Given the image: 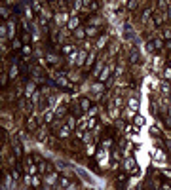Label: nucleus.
Instances as JSON below:
<instances>
[{"label":"nucleus","mask_w":171,"mask_h":190,"mask_svg":"<svg viewBox=\"0 0 171 190\" xmlns=\"http://www.w3.org/2000/svg\"><path fill=\"white\" fill-rule=\"evenodd\" d=\"M67 27H69L70 30H76V29H80V17H70L69 21H67Z\"/></svg>","instance_id":"1"},{"label":"nucleus","mask_w":171,"mask_h":190,"mask_svg":"<svg viewBox=\"0 0 171 190\" xmlns=\"http://www.w3.org/2000/svg\"><path fill=\"white\" fill-rule=\"evenodd\" d=\"M44 183H46V186H51V184L59 183V177H57L55 173H48V175H46V179H44Z\"/></svg>","instance_id":"2"},{"label":"nucleus","mask_w":171,"mask_h":190,"mask_svg":"<svg viewBox=\"0 0 171 190\" xmlns=\"http://www.w3.org/2000/svg\"><path fill=\"white\" fill-rule=\"evenodd\" d=\"M80 108H82L84 112H88L89 108H91V101H89L88 97H82V99H80Z\"/></svg>","instance_id":"3"},{"label":"nucleus","mask_w":171,"mask_h":190,"mask_svg":"<svg viewBox=\"0 0 171 190\" xmlns=\"http://www.w3.org/2000/svg\"><path fill=\"white\" fill-rule=\"evenodd\" d=\"M109 78H110V69H109V67H105V69H103V72L99 74V82H107Z\"/></svg>","instance_id":"4"},{"label":"nucleus","mask_w":171,"mask_h":190,"mask_svg":"<svg viewBox=\"0 0 171 190\" xmlns=\"http://www.w3.org/2000/svg\"><path fill=\"white\" fill-rule=\"evenodd\" d=\"M99 34V29L97 27H86V36H89V38H93V36H97Z\"/></svg>","instance_id":"5"},{"label":"nucleus","mask_w":171,"mask_h":190,"mask_svg":"<svg viewBox=\"0 0 171 190\" xmlns=\"http://www.w3.org/2000/svg\"><path fill=\"white\" fill-rule=\"evenodd\" d=\"M25 95H27V99L34 95V82H29V84L25 86Z\"/></svg>","instance_id":"6"},{"label":"nucleus","mask_w":171,"mask_h":190,"mask_svg":"<svg viewBox=\"0 0 171 190\" xmlns=\"http://www.w3.org/2000/svg\"><path fill=\"white\" fill-rule=\"evenodd\" d=\"M57 186L63 188V190H67V188L70 186V181L67 179V177H59V183H57Z\"/></svg>","instance_id":"7"},{"label":"nucleus","mask_w":171,"mask_h":190,"mask_svg":"<svg viewBox=\"0 0 171 190\" xmlns=\"http://www.w3.org/2000/svg\"><path fill=\"white\" fill-rule=\"evenodd\" d=\"M124 36H125L128 40H133V38H135V36H133V30H131V25H125V27H124Z\"/></svg>","instance_id":"8"},{"label":"nucleus","mask_w":171,"mask_h":190,"mask_svg":"<svg viewBox=\"0 0 171 190\" xmlns=\"http://www.w3.org/2000/svg\"><path fill=\"white\" fill-rule=\"evenodd\" d=\"M12 144H13V150H15V154L17 156H21V143H19V139H13V141H12Z\"/></svg>","instance_id":"9"},{"label":"nucleus","mask_w":171,"mask_h":190,"mask_svg":"<svg viewBox=\"0 0 171 190\" xmlns=\"http://www.w3.org/2000/svg\"><path fill=\"white\" fill-rule=\"evenodd\" d=\"M139 61V51H137V49H131V51H129V63H137Z\"/></svg>","instance_id":"10"},{"label":"nucleus","mask_w":171,"mask_h":190,"mask_svg":"<svg viewBox=\"0 0 171 190\" xmlns=\"http://www.w3.org/2000/svg\"><path fill=\"white\" fill-rule=\"evenodd\" d=\"M0 36H2V42H6V40H8V29H6V23L0 25Z\"/></svg>","instance_id":"11"},{"label":"nucleus","mask_w":171,"mask_h":190,"mask_svg":"<svg viewBox=\"0 0 171 190\" xmlns=\"http://www.w3.org/2000/svg\"><path fill=\"white\" fill-rule=\"evenodd\" d=\"M107 44H109V36H99V40H97V48H105Z\"/></svg>","instance_id":"12"},{"label":"nucleus","mask_w":171,"mask_h":190,"mask_svg":"<svg viewBox=\"0 0 171 190\" xmlns=\"http://www.w3.org/2000/svg\"><path fill=\"white\" fill-rule=\"evenodd\" d=\"M103 25V19L99 17H89V27H101Z\"/></svg>","instance_id":"13"},{"label":"nucleus","mask_w":171,"mask_h":190,"mask_svg":"<svg viewBox=\"0 0 171 190\" xmlns=\"http://www.w3.org/2000/svg\"><path fill=\"white\" fill-rule=\"evenodd\" d=\"M86 53H88V51H80V53H78V57H76V63H78V65H82L84 61H88V57H86Z\"/></svg>","instance_id":"14"},{"label":"nucleus","mask_w":171,"mask_h":190,"mask_svg":"<svg viewBox=\"0 0 171 190\" xmlns=\"http://www.w3.org/2000/svg\"><path fill=\"white\" fill-rule=\"evenodd\" d=\"M74 36H76L78 40H82L84 36H86V29H82V27H80V29H76V30H74Z\"/></svg>","instance_id":"15"},{"label":"nucleus","mask_w":171,"mask_h":190,"mask_svg":"<svg viewBox=\"0 0 171 190\" xmlns=\"http://www.w3.org/2000/svg\"><path fill=\"white\" fill-rule=\"evenodd\" d=\"M27 128H29V131H36V120L30 118L29 122H27Z\"/></svg>","instance_id":"16"},{"label":"nucleus","mask_w":171,"mask_h":190,"mask_svg":"<svg viewBox=\"0 0 171 190\" xmlns=\"http://www.w3.org/2000/svg\"><path fill=\"white\" fill-rule=\"evenodd\" d=\"M69 133H70V128L69 125H63L61 131H59V137H69Z\"/></svg>","instance_id":"17"},{"label":"nucleus","mask_w":171,"mask_h":190,"mask_svg":"<svg viewBox=\"0 0 171 190\" xmlns=\"http://www.w3.org/2000/svg\"><path fill=\"white\" fill-rule=\"evenodd\" d=\"M0 13H2V17H4V19H6V17L10 15V10H8V6H6V4H2V6H0Z\"/></svg>","instance_id":"18"},{"label":"nucleus","mask_w":171,"mask_h":190,"mask_svg":"<svg viewBox=\"0 0 171 190\" xmlns=\"http://www.w3.org/2000/svg\"><path fill=\"white\" fill-rule=\"evenodd\" d=\"M133 124L141 128V125H145V118H143V116H135V118H133Z\"/></svg>","instance_id":"19"},{"label":"nucleus","mask_w":171,"mask_h":190,"mask_svg":"<svg viewBox=\"0 0 171 190\" xmlns=\"http://www.w3.org/2000/svg\"><path fill=\"white\" fill-rule=\"evenodd\" d=\"M46 135H48V131L44 129V128H40V131H38V133H36V137L40 139V141H44V139H46Z\"/></svg>","instance_id":"20"},{"label":"nucleus","mask_w":171,"mask_h":190,"mask_svg":"<svg viewBox=\"0 0 171 190\" xmlns=\"http://www.w3.org/2000/svg\"><path fill=\"white\" fill-rule=\"evenodd\" d=\"M57 84H59V86H63V88H69V80H67V78H63V76H61V78H57Z\"/></svg>","instance_id":"21"},{"label":"nucleus","mask_w":171,"mask_h":190,"mask_svg":"<svg viewBox=\"0 0 171 190\" xmlns=\"http://www.w3.org/2000/svg\"><path fill=\"white\" fill-rule=\"evenodd\" d=\"M129 107L135 108V110L139 108V101H137V97H131V99H129Z\"/></svg>","instance_id":"22"},{"label":"nucleus","mask_w":171,"mask_h":190,"mask_svg":"<svg viewBox=\"0 0 171 190\" xmlns=\"http://www.w3.org/2000/svg\"><path fill=\"white\" fill-rule=\"evenodd\" d=\"M154 48L162 49V48H164V40H162V38H154Z\"/></svg>","instance_id":"23"},{"label":"nucleus","mask_w":171,"mask_h":190,"mask_svg":"<svg viewBox=\"0 0 171 190\" xmlns=\"http://www.w3.org/2000/svg\"><path fill=\"white\" fill-rule=\"evenodd\" d=\"M65 19H67V15H63V13H61V15H55V23L57 25H63V23H65Z\"/></svg>","instance_id":"24"},{"label":"nucleus","mask_w":171,"mask_h":190,"mask_svg":"<svg viewBox=\"0 0 171 190\" xmlns=\"http://www.w3.org/2000/svg\"><path fill=\"white\" fill-rule=\"evenodd\" d=\"M135 165H137V164H135V160H131V158H128V160H125V167H128V169H133Z\"/></svg>","instance_id":"25"},{"label":"nucleus","mask_w":171,"mask_h":190,"mask_svg":"<svg viewBox=\"0 0 171 190\" xmlns=\"http://www.w3.org/2000/svg\"><path fill=\"white\" fill-rule=\"evenodd\" d=\"M101 69H103V65H101V63H97V65H95V69H93V74H95L97 78H99V74H101V72H103Z\"/></svg>","instance_id":"26"},{"label":"nucleus","mask_w":171,"mask_h":190,"mask_svg":"<svg viewBox=\"0 0 171 190\" xmlns=\"http://www.w3.org/2000/svg\"><path fill=\"white\" fill-rule=\"evenodd\" d=\"M164 19H165V15H156L154 17V23L156 25H164Z\"/></svg>","instance_id":"27"},{"label":"nucleus","mask_w":171,"mask_h":190,"mask_svg":"<svg viewBox=\"0 0 171 190\" xmlns=\"http://www.w3.org/2000/svg\"><path fill=\"white\" fill-rule=\"evenodd\" d=\"M15 76H17V67L12 65V67H10V78H15Z\"/></svg>","instance_id":"28"},{"label":"nucleus","mask_w":171,"mask_h":190,"mask_svg":"<svg viewBox=\"0 0 171 190\" xmlns=\"http://www.w3.org/2000/svg\"><path fill=\"white\" fill-rule=\"evenodd\" d=\"M93 61H95V55H93V53H89V55H88V61H86V65L91 67V65H93Z\"/></svg>","instance_id":"29"},{"label":"nucleus","mask_w":171,"mask_h":190,"mask_svg":"<svg viewBox=\"0 0 171 190\" xmlns=\"http://www.w3.org/2000/svg\"><path fill=\"white\" fill-rule=\"evenodd\" d=\"M53 116H55V112H49V110H48V112H46V116H44V120H46V122H51V120H53Z\"/></svg>","instance_id":"30"},{"label":"nucleus","mask_w":171,"mask_h":190,"mask_svg":"<svg viewBox=\"0 0 171 190\" xmlns=\"http://www.w3.org/2000/svg\"><path fill=\"white\" fill-rule=\"evenodd\" d=\"M72 6H74V12H78V10H82V6H84V2H72Z\"/></svg>","instance_id":"31"},{"label":"nucleus","mask_w":171,"mask_h":190,"mask_svg":"<svg viewBox=\"0 0 171 190\" xmlns=\"http://www.w3.org/2000/svg\"><path fill=\"white\" fill-rule=\"evenodd\" d=\"M21 51H23V55H30V53H33V49H30L29 46H23V48H21Z\"/></svg>","instance_id":"32"},{"label":"nucleus","mask_w":171,"mask_h":190,"mask_svg":"<svg viewBox=\"0 0 171 190\" xmlns=\"http://www.w3.org/2000/svg\"><path fill=\"white\" fill-rule=\"evenodd\" d=\"M10 23V36L13 38V34H15V25H13V21H8Z\"/></svg>","instance_id":"33"},{"label":"nucleus","mask_w":171,"mask_h":190,"mask_svg":"<svg viewBox=\"0 0 171 190\" xmlns=\"http://www.w3.org/2000/svg\"><path fill=\"white\" fill-rule=\"evenodd\" d=\"M139 2H128V10H137Z\"/></svg>","instance_id":"34"},{"label":"nucleus","mask_w":171,"mask_h":190,"mask_svg":"<svg viewBox=\"0 0 171 190\" xmlns=\"http://www.w3.org/2000/svg\"><path fill=\"white\" fill-rule=\"evenodd\" d=\"M146 49H148V51H156V48H154V42H146Z\"/></svg>","instance_id":"35"},{"label":"nucleus","mask_w":171,"mask_h":190,"mask_svg":"<svg viewBox=\"0 0 171 190\" xmlns=\"http://www.w3.org/2000/svg\"><path fill=\"white\" fill-rule=\"evenodd\" d=\"M55 116H57V118L65 116V108H57V110H55Z\"/></svg>","instance_id":"36"},{"label":"nucleus","mask_w":171,"mask_h":190,"mask_svg":"<svg viewBox=\"0 0 171 190\" xmlns=\"http://www.w3.org/2000/svg\"><path fill=\"white\" fill-rule=\"evenodd\" d=\"M164 36L167 40H171V29H169V27H167V29H164Z\"/></svg>","instance_id":"37"},{"label":"nucleus","mask_w":171,"mask_h":190,"mask_svg":"<svg viewBox=\"0 0 171 190\" xmlns=\"http://www.w3.org/2000/svg\"><path fill=\"white\" fill-rule=\"evenodd\" d=\"M36 171H38L36 165H30V167H29V173H30V175H36Z\"/></svg>","instance_id":"38"},{"label":"nucleus","mask_w":171,"mask_h":190,"mask_svg":"<svg viewBox=\"0 0 171 190\" xmlns=\"http://www.w3.org/2000/svg\"><path fill=\"white\" fill-rule=\"evenodd\" d=\"M164 76H165V78H171V69H169V67L164 70Z\"/></svg>","instance_id":"39"},{"label":"nucleus","mask_w":171,"mask_h":190,"mask_svg":"<svg viewBox=\"0 0 171 190\" xmlns=\"http://www.w3.org/2000/svg\"><path fill=\"white\" fill-rule=\"evenodd\" d=\"M95 112H97V108H89V110H88V116H95Z\"/></svg>","instance_id":"40"},{"label":"nucleus","mask_w":171,"mask_h":190,"mask_svg":"<svg viewBox=\"0 0 171 190\" xmlns=\"http://www.w3.org/2000/svg\"><path fill=\"white\" fill-rule=\"evenodd\" d=\"M169 89H171V88H169V84H164V86H162V91H165V93H167Z\"/></svg>","instance_id":"41"},{"label":"nucleus","mask_w":171,"mask_h":190,"mask_svg":"<svg viewBox=\"0 0 171 190\" xmlns=\"http://www.w3.org/2000/svg\"><path fill=\"white\" fill-rule=\"evenodd\" d=\"M67 190H78V188H76V186H74V184H70V186H69V188H67Z\"/></svg>","instance_id":"42"},{"label":"nucleus","mask_w":171,"mask_h":190,"mask_svg":"<svg viewBox=\"0 0 171 190\" xmlns=\"http://www.w3.org/2000/svg\"><path fill=\"white\" fill-rule=\"evenodd\" d=\"M167 150H169V152H171V141H169V143H167Z\"/></svg>","instance_id":"43"},{"label":"nucleus","mask_w":171,"mask_h":190,"mask_svg":"<svg viewBox=\"0 0 171 190\" xmlns=\"http://www.w3.org/2000/svg\"><path fill=\"white\" fill-rule=\"evenodd\" d=\"M164 175H167V177H171V171H165V173Z\"/></svg>","instance_id":"44"},{"label":"nucleus","mask_w":171,"mask_h":190,"mask_svg":"<svg viewBox=\"0 0 171 190\" xmlns=\"http://www.w3.org/2000/svg\"><path fill=\"white\" fill-rule=\"evenodd\" d=\"M167 15H169V19H171V8H169V12H167Z\"/></svg>","instance_id":"45"},{"label":"nucleus","mask_w":171,"mask_h":190,"mask_svg":"<svg viewBox=\"0 0 171 190\" xmlns=\"http://www.w3.org/2000/svg\"><path fill=\"white\" fill-rule=\"evenodd\" d=\"M2 190H8V188H6V186H2Z\"/></svg>","instance_id":"46"},{"label":"nucleus","mask_w":171,"mask_h":190,"mask_svg":"<svg viewBox=\"0 0 171 190\" xmlns=\"http://www.w3.org/2000/svg\"><path fill=\"white\" fill-rule=\"evenodd\" d=\"M169 69H171V61H169Z\"/></svg>","instance_id":"47"},{"label":"nucleus","mask_w":171,"mask_h":190,"mask_svg":"<svg viewBox=\"0 0 171 190\" xmlns=\"http://www.w3.org/2000/svg\"><path fill=\"white\" fill-rule=\"evenodd\" d=\"M169 99H171V97H169Z\"/></svg>","instance_id":"48"}]
</instances>
